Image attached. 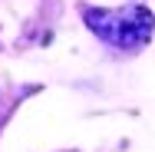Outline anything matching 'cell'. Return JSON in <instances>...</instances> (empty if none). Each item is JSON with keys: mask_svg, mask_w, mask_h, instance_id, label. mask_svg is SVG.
<instances>
[{"mask_svg": "<svg viewBox=\"0 0 155 152\" xmlns=\"http://www.w3.org/2000/svg\"><path fill=\"white\" fill-rule=\"evenodd\" d=\"M86 27L116 50H142L155 30V17L149 7L129 3L119 10H102V7H83Z\"/></svg>", "mask_w": 155, "mask_h": 152, "instance_id": "6da1fadb", "label": "cell"}]
</instances>
